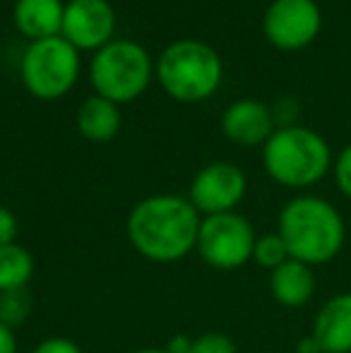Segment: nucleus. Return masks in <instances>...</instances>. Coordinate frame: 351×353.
<instances>
[{
    "label": "nucleus",
    "mask_w": 351,
    "mask_h": 353,
    "mask_svg": "<svg viewBox=\"0 0 351 353\" xmlns=\"http://www.w3.org/2000/svg\"><path fill=\"white\" fill-rule=\"evenodd\" d=\"M157 79L176 101H205L221 84V61L202 41H176L157 61Z\"/></svg>",
    "instance_id": "nucleus-4"
},
{
    "label": "nucleus",
    "mask_w": 351,
    "mask_h": 353,
    "mask_svg": "<svg viewBox=\"0 0 351 353\" xmlns=\"http://www.w3.org/2000/svg\"><path fill=\"white\" fill-rule=\"evenodd\" d=\"M255 238L258 233L243 214H212V216H202L195 252L212 270H241L253 260Z\"/></svg>",
    "instance_id": "nucleus-7"
},
{
    "label": "nucleus",
    "mask_w": 351,
    "mask_h": 353,
    "mask_svg": "<svg viewBox=\"0 0 351 353\" xmlns=\"http://www.w3.org/2000/svg\"><path fill=\"white\" fill-rule=\"evenodd\" d=\"M332 149L320 132L303 125L277 128L263 144V166L274 183L291 190L313 188L332 171Z\"/></svg>",
    "instance_id": "nucleus-3"
},
{
    "label": "nucleus",
    "mask_w": 351,
    "mask_h": 353,
    "mask_svg": "<svg viewBox=\"0 0 351 353\" xmlns=\"http://www.w3.org/2000/svg\"><path fill=\"white\" fill-rule=\"evenodd\" d=\"M192 346V336L188 334H176L169 339V344H166V351L169 353H188Z\"/></svg>",
    "instance_id": "nucleus-24"
},
{
    "label": "nucleus",
    "mask_w": 351,
    "mask_h": 353,
    "mask_svg": "<svg viewBox=\"0 0 351 353\" xmlns=\"http://www.w3.org/2000/svg\"><path fill=\"white\" fill-rule=\"evenodd\" d=\"M32 307H34V296L29 291V286L0 293V322L8 325L10 330L17 332V327L29 320Z\"/></svg>",
    "instance_id": "nucleus-17"
},
{
    "label": "nucleus",
    "mask_w": 351,
    "mask_h": 353,
    "mask_svg": "<svg viewBox=\"0 0 351 353\" xmlns=\"http://www.w3.org/2000/svg\"><path fill=\"white\" fill-rule=\"evenodd\" d=\"M89 79L99 97L113 103H128L150 87L152 58L140 43L118 39L94 53Z\"/></svg>",
    "instance_id": "nucleus-5"
},
{
    "label": "nucleus",
    "mask_w": 351,
    "mask_h": 353,
    "mask_svg": "<svg viewBox=\"0 0 351 353\" xmlns=\"http://www.w3.org/2000/svg\"><path fill=\"white\" fill-rule=\"evenodd\" d=\"M286 260H291L289 250H286V243L281 241L279 233H263V236L255 238L253 248V262L263 270L272 272L277 267H281Z\"/></svg>",
    "instance_id": "nucleus-18"
},
{
    "label": "nucleus",
    "mask_w": 351,
    "mask_h": 353,
    "mask_svg": "<svg viewBox=\"0 0 351 353\" xmlns=\"http://www.w3.org/2000/svg\"><path fill=\"white\" fill-rule=\"evenodd\" d=\"M63 14H66L63 0H17L12 17L14 27L29 41H41V39L61 37Z\"/></svg>",
    "instance_id": "nucleus-14"
},
{
    "label": "nucleus",
    "mask_w": 351,
    "mask_h": 353,
    "mask_svg": "<svg viewBox=\"0 0 351 353\" xmlns=\"http://www.w3.org/2000/svg\"><path fill=\"white\" fill-rule=\"evenodd\" d=\"M116 32V10L108 0H70L63 14L61 37L77 51H99Z\"/></svg>",
    "instance_id": "nucleus-10"
},
{
    "label": "nucleus",
    "mask_w": 351,
    "mask_h": 353,
    "mask_svg": "<svg viewBox=\"0 0 351 353\" xmlns=\"http://www.w3.org/2000/svg\"><path fill=\"white\" fill-rule=\"evenodd\" d=\"M277 130L274 116L267 103L258 99L234 101L221 116V132L226 140L241 147H263Z\"/></svg>",
    "instance_id": "nucleus-11"
},
{
    "label": "nucleus",
    "mask_w": 351,
    "mask_h": 353,
    "mask_svg": "<svg viewBox=\"0 0 351 353\" xmlns=\"http://www.w3.org/2000/svg\"><path fill=\"white\" fill-rule=\"evenodd\" d=\"M29 353H85L77 341L68 339V336H48V339L39 341Z\"/></svg>",
    "instance_id": "nucleus-21"
},
{
    "label": "nucleus",
    "mask_w": 351,
    "mask_h": 353,
    "mask_svg": "<svg viewBox=\"0 0 351 353\" xmlns=\"http://www.w3.org/2000/svg\"><path fill=\"white\" fill-rule=\"evenodd\" d=\"M315 288L318 281L313 267L299 260H286L281 267L270 272V293L284 307H303L313 301Z\"/></svg>",
    "instance_id": "nucleus-13"
},
{
    "label": "nucleus",
    "mask_w": 351,
    "mask_h": 353,
    "mask_svg": "<svg viewBox=\"0 0 351 353\" xmlns=\"http://www.w3.org/2000/svg\"><path fill=\"white\" fill-rule=\"evenodd\" d=\"M17 231H19V223L14 212L0 205V245H8V243L17 241Z\"/></svg>",
    "instance_id": "nucleus-22"
},
{
    "label": "nucleus",
    "mask_w": 351,
    "mask_h": 353,
    "mask_svg": "<svg viewBox=\"0 0 351 353\" xmlns=\"http://www.w3.org/2000/svg\"><path fill=\"white\" fill-rule=\"evenodd\" d=\"M77 130L89 142H108L121 130V111L118 103L103 97H89L77 111Z\"/></svg>",
    "instance_id": "nucleus-15"
},
{
    "label": "nucleus",
    "mask_w": 351,
    "mask_h": 353,
    "mask_svg": "<svg viewBox=\"0 0 351 353\" xmlns=\"http://www.w3.org/2000/svg\"><path fill=\"white\" fill-rule=\"evenodd\" d=\"M200 212L183 195H150L128 214L126 233L145 260L171 265L188 257L197 245Z\"/></svg>",
    "instance_id": "nucleus-1"
},
{
    "label": "nucleus",
    "mask_w": 351,
    "mask_h": 353,
    "mask_svg": "<svg viewBox=\"0 0 351 353\" xmlns=\"http://www.w3.org/2000/svg\"><path fill=\"white\" fill-rule=\"evenodd\" d=\"M323 12L315 0H272L263 17L267 41L279 51H301L318 39Z\"/></svg>",
    "instance_id": "nucleus-8"
},
{
    "label": "nucleus",
    "mask_w": 351,
    "mask_h": 353,
    "mask_svg": "<svg viewBox=\"0 0 351 353\" xmlns=\"http://www.w3.org/2000/svg\"><path fill=\"white\" fill-rule=\"evenodd\" d=\"M332 173H334V183H337L339 192H342L347 200H351V142L337 154V159H334V163H332Z\"/></svg>",
    "instance_id": "nucleus-20"
},
{
    "label": "nucleus",
    "mask_w": 351,
    "mask_h": 353,
    "mask_svg": "<svg viewBox=\"0 0 351 353\" xmlns=\"http://www.w3.org/2000/svg\"><path fill=\"white\" fill-rule=\"evenodd\" d=\"M19 72L32 97L53 101L75 87L80 74V53L63 37L32 41L24 48Z\"/></svg>",
    "instance_id": "nucleus-6"
},
{
    "label": "nucleus",
    "mask_w": 351,
    "mask_h": 353,
    "mask_svg": "<svg viewBox=\"0 0 351 353\" xmlns=\"http://www.w3.org/2000/svg\"><path fill=\"white\" fill-rule=\"evenodd\" d=\"M0 353H19L17 332L0 322Z\"/></svg>",
    "instance_id": "nucleus-23"
},
{
    "label": "nucleus",
    "mask_w": 351,
    "mask_h": 353,
    "mask_svg": "<svg viewBox=\"0 0 351 353\" xmlns=\"http://www.w3.org/2000/svg\"><path fill=\"white\" fill-rule=\"evenodd\" d=\"M130 353H169V351H166V346H145V349H135Z\"/></svg>",
    "instance_id": "nucleus-26"
},
{
    "label": "nucleus",
    "mask_w": 351,
    "mask_h": 353,
    "mask_svg": "<svg viewBox=\"0 0 351 353\" xmlns=\"http://www.w3.org/2000/svg\"><path fill=\"white\" fill-rule=\"evenodd\" d=\"M294 353H323V349H320V344L315 341V336L308 334V336H303L299 344H296Z\"/></svg>",
    "instance_id": "nucleus-25"
},
{
    "label": "nucleus",
    "mask_w": 351,
    "mask_h": 353,
    "mask_svg": "<svg viewBox=\"0 0 351 353\" xmlns=\"http://www.w3.org/2000/svg\"><path fill=\"white\" fill-rule=\"evenodd\" d=\"M188 353H239L236 344L221 332H205V334L195 336L192 346Z\"/></svg>",
    "instance_id": "nucleus-19"
},
{
    "label": "nucleus",
    "mask_w": 351,
    "mask_h": 353,
    "mask_svg": "<svg viewBox=\"0 0 351 353\" xmlns=\"http://www.w3.org/2000/svg\"><path fill=\"white\" fill-rule=\"evenodd\" d=\"M245 192H248V178L236 163L212 161L195 173L188 200L200 212V216H212V214L236 212Z\"/></svg>",
    "instance_id": "nucleus-9"
},
{
    "label": "nucleus",
    "mask_w": 351,
    "mask_h": 353,
    "mask_svg": "<svg viewBox=\"0 0 351 353\" xmlns=\"http://www.w3.org/2000/svg\"><path fill=\"white\" fill-rule=\"evenodd\" d=\"M277 233L286 243L291 260L308 267L332 262L347 241V223L330 200L318 195H296L281 207Z\"/></svg>",
    "instance_id": "nucleus-2"
},
{
    "label": "nucleus",
    "mask_w": 351,
    "mask_h": 353,
    "mask_svg": "<svg viewBox=\"0 0 351 353\" xmlns=\"http://www.w3.org/2000/svg\"><path fill=\"white\" fill-rule=\"evenodd\" d=\"M310 334L323 353H351V291L334 293L320 305Z\"/></svg>",
    "instance_id": "nucleus-12"
},
{
    "label": "nucleus",
    "mask_w": 351,
    "mask_h": 353,
    "mask_svg": "<svg viewBox=\"0 0 351 353\" xmlns=\"http://www.w3.org/2000/svg\"><path fill=\"white\" fill-rule=\"evenodd\" d=\"M37 272L34 255L17 241L0 245V293L27 288Z\"/></svg>",
    "instance_id": "nucleus-16"
}]
</instances>
